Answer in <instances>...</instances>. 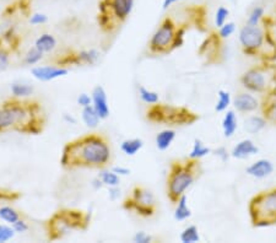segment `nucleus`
I'll use <instances>...</instances> for the list:
<instances>
[{"instance_id": "f257e3e1", "label": "nucleus", "mask_w": 276, "mask_h": 243, "mask_svg": "<svg viewBox=\"0 0 276 243\" xmlns=\"http://www.w3.org/2000/svg\"><path fill=\"white\" fill-rule=\"evenodd\" d=\"M109 142L101 134H86L67 142L60 155V166L65 170H102L109 164Z\"/></svg>"}, {"instance_id": "f03ea898", "label": "nucleus", "mask_w": 276, "mask_h": 243, "mask_svg": "<svg viewBox=\"0 0 276 243\" xmlns=\"http://www.w3.org/2000/svg\"><path fill=\"white\" fill-rule=\"evenodd\" d=\"M46 127L42 106L32 100L10 99L0 104V133L38 135Z\"/></svg>"}, {"instance_id": "7ed1b4c3", "label": "nucleus", "mask_w": 276, "mask_h": 243, "mask_svg": "<svg viewBox=\"0 0 276 243\" xmlns=\"http://www.w3.org/2000/svg\"><path fill=\"white\" fill-rule=\"evenodd\" d=\"M238 41L245 56L259 58L262 62L276 61V41L265 26L264 20L257 26L245 24L241 27Z\"/></svg>"}, {"instance_id": "20e7f679", "label": "nucleus", "mask_w": 276, "mask_h": 243, "mask_svg": "<svg viewBox=\"0 0 276 243\" xmlns=\"http://www.w3.org/2000/svg\"><path fill=\"white\" fill-rule=\"evenodd\" d=\"M202 174V166L198 160L185 159L173 161L167 176V197L172 204H175L182 195L194 184Z\"/></svg>"}, {"instance_id": "39448f33", "label": "nucleus", "mask_w": 276, "mask_h": 243, "mask_svg": "<svg viewBox=\"0 0 276 243\" xmlns=\"http://www.w3.org/2000/svg\"><path fill=\"white\" fill-rule=\"evenodd\" d=\"M91 215L79 209H60L55 211L46 221L47 239L49 241H58L64 239L72 231L86 230L90 225Z\"/></svg>"}, {"instance_id": "423d86ee", "label": "nucleus", "mask_w": 276, "mask_h": 243, "mask_svg": "<svg viewBox=\"0 0 276 243\" xmlns=\"http://www.w3.org/2000/svg\"><path fill=\"white\" fill-rule=\"evenodd\" d=\"M185 27L177 26L172 17L166 16L152 34L149 42L151 54H168L184 43Z\"/></svg>"}, {"instance_id": "0eeeda50", "label": "nucleus", "mask_w": 276, "mask_h": 243, "mask_svg": "<svg viewBox=\"0 0 276 243\" xmlns=\"http://www.w3.org/2000/svg\"><path fill=\"white\" fill-rule=\"evenodd\" d=\"M250 225L254 229H265L276 225V187L255 194L248 204Z\"/></svg>"}, {"instance_id": "6e6552de", "label": "nucleus", "mask_w": 276, "mask_h": 243, "mask_svg": "<svg viewBox=\"0 0 276 243\" xmlns=\"http://www.w3.org/2000/svg\"><path fill=\"white\" fill-rule=\"evenodd\" d=\"M241 84L247 91L265 95L276 90V63L263 62L242 74Z\"/></svg>"}, {"instance_id": "1a4fd4ad", "label": "nucleus", "mask_w": 276, "mask_h": 243, "mask_svg": "<svg viewBox=\"0 0 276 243\" xmlns=\"http://www.w3.org/2000/svg\"><path fill=\"white\" fill-rule=\"evenodd\" d=\"M146 119L151 123L166 125H190L199 121V116L187 107L167 104H152L146 111Z\"/></svg>"}, {"instance_id": "9d476101", "label": "nucleus", "mask_w": 276, "mask_h": 243, "mask_svg": "<svg viewBox=\"0 0 276 243\" xmlns=\"http://www.w3.org/2000/svg\"><path fill=\"white\" fill-rule=\"evenodd\" d=\"M135 0H101L99 4V25L102 31L113 32L134 10Z\"/></svg>"}, {"instance_id": "9b49d317", "label": "nucleus", "mask_w": 276, "mask_h": 243, "mask_svg": "<svg viewBox=\"0 0 276 243\" xmlns=\"http://www.w3.org/2000/svg\"><path fill=\"white\" fill-rule=\"evenodd\" d=\"M123 208L128 211H134L142 217H151L156 212V198L151 190L144 187L133 188L132 194L123 203Z\"/></svg>"}, {"instance_id": "f8f14e48", "label": "nucleus", "mask_w": 276, "mask_h": 243, "mask_svg": "<svg viewBox=\"0 0 276 243\" xmlns=\"http://www.w3.org/2000/svg\"><path fill=\"white\" fill-rule=\"evenodd\" d=\"M100 53L97 49H84L79 52H71L60 57L57 61V65L68 68L69 65H95L100 61Z\"/></svg>"}, {"instance_id": "ddd939ff", "label": "nucleus", "mask_w": 276, "mask_h": 243, "mask_svg": "<svg viewBox=\"0 0 276 243\" xmlns=\"http://www.w3.org/2000/svg\"><path fill=\"white\" fill-rule=\"evenodd\" d=\"M69 72V69L60 65H36L31 69V75L42 82L53 81L60 79Z\"/></svg>"}, {"instance_id": "4468645a", "label": "nucleus", "mask_w": 276, "mask_h": 243, "mask_svg": "<svg viewBox=\"0 0 276 243\" xmlns=\"http://www.w3.org/2000/svg\"><path fill=\"white\" fill-rule=\"evenodd\" d=\"M235 109L240 113H253L260 108V102L250 91L240 92L232 100Z\"/></svg>"}, {"instance_id": "2eb2a0df", "label": "nucleus", "mask_w": 276, "mask_h": 243, "mask_svg": "<svg viewBox=\"0 0 276 243\" xmlns=\"http://www.w3.org/2000/svg\"><path fill=\"white\" fill-rule=\"evenodd\" d=\"M92 96V107L96 109L99 113L100 118L102 121L107 119L110 114V108L108 104V97H107V92L102 85H97L94 87L91 92Z\"/></svg>"}, {"instance_id": "dca6fc26", "label": "nucleus", "mask_w": 276, "mask_h": 243, "mask_svg": "<svg viewBox=\"0 0 276 243\" xmlns=\"http://www.w3.org/2000/svg\"><path fill=\"white\" fill-rule=\"evenodd\" d=\"M274 170V164L269 159H259L245 169V174L253 178L264 179L272 176Z\"/></svg>"}, {"instance_id": "f3484780", "label": "nucleus", "mask_w": 276, "mask_h": 243, "mask_svg": "<svg viewBox=\"0 0 276 243\" xmlns=\"http://www.w3.org/2000/svg\"><path fill=\"white\" fill-rule=\"evenodd\" d=\"M259 152V147L250 139H242L232 147L231 157L237 160H247L249 157L255 156Z\"/></svg>"}, {"instance_id": "a211bd4d", "label": "nucleus", "mask_w": 276, "mask_h": 243, "mask_svg": "<svg viewBox=\"0 0 276 243\" xmlns=\"http://www.w3.org/2000/svg\"><path fill=\"white\" fill-rule=\"evenodd\" d=\"M260 109L263 117L267 119L268 123L276 125V90L264 95L260 104Z\"/></svg>"}, {"instance_id": "6ab92c4d", "label": "nucleus", "mask_w": 276, "mask_h": 243, "mask_svg": "<svg viewBox=\"0 0 276 243\" xmlns=\"http://www.w3.org/2000/svg\"><path fill=\"white\" fill-rule=\"evenodd\" d=\"M221 127H222L223 137L227 139H231L236 134L238 129V117L233 109H227L225 112Z\"/></svg>"}, {"instance_id": "aec40b11", "label": "nucleus", "mask_w": 276, "mask_h": 243, "mask_svg": "<svg viewBox=\"0 0 276 243\" xmlns=\"http://www.w3.org/2000/svg\"><path fill=\"white\" fill-rule=\"evenodd\" d=\"M268 121L262 116H257V114H253V116L247 117L243 122V129H244L245 133L250 135H255L259 134L260 132L265 129L267 127Z\"/></svg>"}, {"instance_id": "412c9836", "label": "nucleus", "mask_w": 276, "mask_h": 243, "mask_svg": "<svg viewBox=\"0 0 276 243\" xmlns=\"http://www.w3.org/2000/svg\"><path fill=\"white\" fill-rule=\"evenodd\" d=\"M57 44H58V41L53 35L47 34L46 32V34H42L37 37L34 46L36 47L37 49H39L42 53L48 54V53H52V52L57 48Z\"/></svg>"}, {"instance_id": "4be33fe9", "label": "nucleus", "mask_w": 276, "mask_h": 243, "mask_svg": "<svg viewBox=\"0 0 276 243\" xmlns=\"http://www.w3.org/2000/svg\"><path fill=\"white\" fill-rule=\"evenodd\" d=\"M175 137H177V133H175L174 129L166 128V129L161 130V132L157 133L156 139H155L156 147L160 151H166V150L170 149L171 145L173 144V141L175 140Z\"/></svg>"}, {"instance_id": "5701e85b", "label": "nucleus", "mask_w": 276, "mask_h": 243, "mask_svg": "<svg viewBox=\"0 0 276 243\" xmlns=\"http://www.w3.org/2000/svg\"><path fill=\"white\" fill-rule=\"evenodd\" d=\"M190 216H192V210H190L189 205H188L187 195L184 194L178 199L177 203H175V209L173 217H174L175 221L182 222L189 219Z\"/></svg>"}, {"instance_id": "b1692460", "label": "nucleus", "mask_w": 276, "mask_h": 243, "mask_svg": "<svg viewBox=\"0 0 276 243\" xmlns=\"http://www.w3.org/2000/svg\"><path fill=\"white\" fill-rule=\"evenodd\" d=\"M142 147H144V141H142L140 138L125 139L124 141H122V144H120V150H122V152L129 157H133L137 154H139Z\"/></svg>"}, {"instance_id": "393cba45", "label": "nucleus", "mask_w": 276, "mask_h": 243, "mask_svg": "<svg viewBox=\"0 0 276 243\" xmlns=\"http://www.w3.org/2000/svg\"><path fill=\"white\" fill-rule=\"evenodd\" d=\"M81 121L87 128H89V129H96L102 119L100 118L99 113H97L96 109H95L91 104V106H87L82 108Z\"/></svg>"}, {"instance_id": "a878e982", "label": "nucleus", "mask_w": 276, "mask_h": 243, "mask_svg": "<svg viewBox=\"0 0 276 243\" xmlns=\"http://www.w3.org/2000/svg\"><path fill=\"white\" fill-rule=\"evenodd\" d=\"M34 86L30 84H25V82H12L10 86V92H11L14 99L24 100L31 96L34 94Z\"/></svg>"}, {"instance_id": "bb28decb", "label": "nucleus", "mask_w": 276, "mask_h": 243, "mask_svg": "<svg viewBox=\"0 0 276 243\" xmlns=\"http://www.w3.org/2000/svg\"><path fill=\"white\" fill-rule=\"evenodd\" d=\"M211 151L212 150L210 149L209 146H207V145H205L202 140L195 139L192 150H190V152H189V159L198 160V161H200L202 159L207 157V155L211 154Z\"/></svg>"}, {"instance_id": "cd10ccee", "label": "nucleus", "mask_w": 276, "mask_h": 243, "mask_svg": "<svg viewBox=\"0 0 276 243\" xmlns=\"http://www.w3.org/2000/svg\"><path fill=\"white\" fill-rule=\"evenodd\" d=\"M19 219H21V214L14 207H11V205H2V207H0V220L2 222L12 225Z\"/></svg>"}, {"instance_id": "c85d7f7f", "label": "nucleus", "mask_w": 276, "mask_h": 243, "mask_svg": "<svg viewBox=\"0 0 276 243\" xmlns=\"http://www.w3.org/2000/svg\"><path fill=\"white\" fill-rule=\"evenodd\" d=\"M138 94H139L140 100H141L144 104L152 106V104H156L160 102V95L156 91H152V90L147 89V87L140 85L138 87Z\"/></svg>"}, {"instance_id": "c756f323", "label": "nucleus", "mask_w": 276, "mask_h": 243, "mask_svg": "<svg viewBox=\"0 0 276 243\" xmlns=\"http://www.w3.org/2000/svg\"><path fill=\"white\" fill-rule=\"evenodd\" d=\"M232 104V97H231V94L226 90H219L217 91V100L216 104H215V111L219 112H226L230 106Z\"/></svg>"}, {"instance_id": "7c9ffc66", "label": "nucleus", "mask_w": 276, "mask_h": 243, "mask_svg": "<svg viewBox=\"0 0 276 243\" xmlns=\"http://www.w3.org/2000/svg\"><path fill=\"white\" fill-rule=\"evenodd\" d=\"M179 240L182 243H197L200 242L199 230L195 225H189L185 227L179 235Z\"/></svg>"}, {"instance_id": "2f4dec72", "label": "nucleus", "mask_w": 276, "mask_h": 243, "mask_svg": "<svg viewBox=\"0 0 276 243\" xmlns=\"http://www.w3.org/2000/svg\"><path fill=\"white\" fill-rule=\"evenodd\" d=\"M99 177L101 178V181L104 182V184L106 185V187H119L120 185V178H122V177L118 176L112 170L102 169Z\"/></svg>"}, {"instance_id": "473e14b6", "label": "nucleus", "mask_w": 276, "mask_h": 243, "mask_svg": "<svg viewBox=\"0 0 276 243\" xmlns=\"http://www.w3.org/2000/svg\"><path fill=\"white\" fill-rule=\"evenodd\" d=\"M265 19V9L263 6H254L250 10L249 15L245 24L250 25V26H257L263 22V20Z\"/></svg>"}, {"instance_id": "72a5a7b5", "label": "nucleus", "mask_w": 276, "mask_h": 243, "mask_svg": "<svg viewBox=\"0 0 276 243\" xmlns=\"http://www.w3.org/2000/svg\"><path fill=\"white\" fill-rule=\"evenodd\" d=\"M43 57L44 53H42L39 49H37L36 47L34 46L32 48H30L24 56V63L26 65H34V67H36V65L43 59Z\"/></svg>"}, {"instance_id": "f704fd0d", "label": "nucleus", "mask_w": 276, "mask_h": 243, "mask_svg": "<svg viewBox=\"0 0 276 243\" xmlns=\"http://www.w3.org/2000/svg\"><path fill=\"white\" fill-rule=\"evenodd\" d=\"M14 227L9 224H0V243H6L11 241L15 237Z\"/></svg>"}, {"instance_id": "c9c22d12", "label": "nucleus", "mask_w": 276, "mask_h": 243, "mask_svg": "<svg viewBox=\"0 0 276 243\" xmlns=\"http://www.w3.org/2000/svg\"><path fill=\"white\" fill-rule=\"evenodd\" d=\"M228 17H230V10L225 6H219L215 12V26L219 29L228 21Z\"/></svg>"}, {"instance_id": "e433bc0d", "label": "nucleus", "mask_w": 276, "mask_h": 243, "mask_svg": "<svg viewBox=\"0 0 276 243\" xmlns=\"http://www.w3.org/2000/svg\"><path fill=\"white\" fill-rule=\"evenodd\" d=\"M235 32H236L235 22L227 21L225 25H222V26L219 27V30H217V36H219L221 39H227L230 38Z\"/></svg>"}, {"instance_id": "4c0bfd02", "label": "nucleus", "mask_w": 276, "mask_h": 243, "mask_svg": "<svg viewBox=\"0 0 276 243\" xmlns=\"http://www.w3.org/2000/svg\"><path fill=\"white\" fill-rule=\"evenodd\" d=\"M10 67V51L6 47L0 46V72L5 71Z\"/></svg>"}, {"instance_id": "58836bf2", "label": "nucleus", "mask_w": 276, "mask_h": 243, "mask_svg": "<svg viewBox=\"0 0 276 243\" xmlns=\"http://www.w3.org/2000/svg\"><path fill=\"white\" fill-rule=\"evenodd\" d=\"M211 154L214 155L215 157H217V159H219L221 162H223V164H226L231 157V151H228L225 146L216 147V149L212 150Z\"/></svg>"}, {"instance_id": "ea45409f", "label": "nucleus", "mask_w": 276, "mask_h": 243, "mask_svg": "<svg viewBox=\"0 0 276 243\" xmlns=\"http://www.w3.org/2000/svg\"><path fill=\"white\" fill-rule=\"evenodd\" d=\"M47 21H48V16L43 12H34L30 16V24L34 25V26H41V25L46 24Z\"/></svg>"}, {"instance_id": "a19ab883", "label": "nucleus", "mask_w": 276, "mask_h": 243, "mask_svg": "<svg viewBox=\"0 0 276 243\" xmlns=\"http://www.w3.org/2000/svg\"><path fill=\"white\" fill-rule=\"evenodd\" d=\"M20 197H21V194L19 192L0 189V200H2V202H14V200L19 199Z\"/></svg>"}, {"instance_id": "79ce46f5", "label": "nucleus", "mask_w": 276, "mask_h": 243, "mask_svg": "<svg viewBox=\"0 0 276 243\" xmlns=\"http://www.w3.org/2000/svg\"><path fill=\"white\" fill-rule=\"evenodd\" d=\"M152 240H154V237L146 234L145 231H139L133 236V242L134 243H150L152 242Z\"/></svg>"}, {"instance_id": "37998d69", "label": "nucleus", "mask_w": 276, "mask_h": 243, "mask_svg": "<svg viewBox=\"0 0 276 243\" xmlns=\"http://www.w3.org/2000/svg\"><path fill=\"white\" fill-rule=\"evenodd\" d=\"M76 104H79L81 108H84V107H87V106H91V104H92V96H91V95L86 94V92H82V94H80L79 96H77Z\"/></svg>"}, {"instance_id": "c03bdc74", "label": "nucleus", "mask_w": 276, "mask_h": 243, "mask_svg": "<svg viewBox=\"0 0 276 243\" xmlns=\"http://www.w3.org/2000/svg\"><path fill=\"white\" fill-rule=\"evenodd\" d=\"M11 226L14 227V230L16 234H26L30 229L29 224H27L24 219H19L16 222H15V224H12Z\"/></svg>"}, {"instance_id": "a18cd8bd", "label": "nucleus", "mask_w": 276, "mask_h": 243, "mask_svg": "<svg viewBox=\"0 0 276 243\" xmlns=\"http://www.w3.org/2000/svg\"><path fill=\"white\" fill-rule=\"evenodd\" d=\"M122 195V190L119 187H108V199L110 202H117Z\"/></svg>"}, {"instance_id": "49530a36", "label": "nucleus", "mask_w": 276, "mask_h": 243, "mask_svg": "<svg viewBox=\"0 0 276 243\" xmlns=\"http://www.w3.org/2000/svg\"><path fill=\"white\" fill-rule=\"evenodd\" d=\"M112 171L115 172V174L120 177L129 176V174H132V170L128 169V167H124V166H114L112 169Z\"/></svg>"}, {"instance_id": "de8ad7c7", "label": "nucleus", "mask_w": 276, "mask_h": 243, "mask_svg": "<svg viewBox=\"0 0 276 243\" xmlns=\"http://www.w3.org/2000/svg\"><path fill=\"white\" fill-rule=\"evenodd\" d=\"M62 118H63V122L67 123V124H70V125H75L77 123V119L75 118L74 114L67 113V112H64V113H63Z\"/></svg>"}, {"instance_id": "09e8293b", "label": "nucleus", "mask_w": 276, "mask_h": 243, "mask_svg": "<svg viewBox=\"0 0 276 243\" xmlns=\"http://www.w3.org/2000/svg\"><path fill=\"white\" fill-rule=\"evenodd\" d=\"M91 187H92V189L100 190L104 187V182L101 181V178H100V177H96V178H94L91 181Z\"/></svg>"}, {"instance_id": "8fccbe9b", "label": "nucleus", "mask_w": 276, "mask_h": 243, "mask_svg": "<svg viewBox=\"0 0 276 243\" xmlns=\"http://www.w3.org/2000/svg\"><path fill=\"white\" fill-rule=\"evenodd\" d=\"M182 1H185V0H164V4H162V9L167 10V9H170L172 5L178 4V2H182Z\"/></svg>"}]
</instances>
